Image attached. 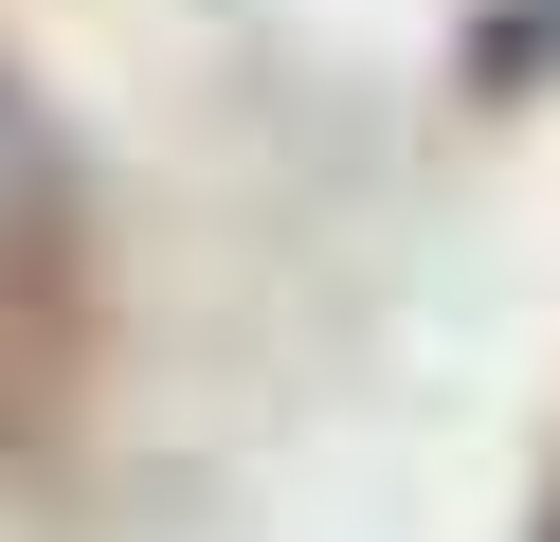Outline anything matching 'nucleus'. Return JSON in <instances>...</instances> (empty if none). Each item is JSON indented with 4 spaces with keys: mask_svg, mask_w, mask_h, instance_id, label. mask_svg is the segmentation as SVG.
<instances>
[]
</instances>
